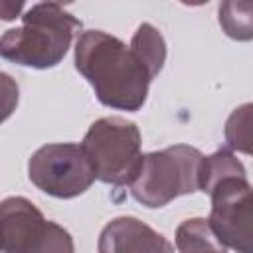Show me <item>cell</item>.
I'll use <instances>...</instances> for the list:
<instances>
[{"mask_svg": "<svg viewBox=\"0 0 253 253\" xmlns=\"http://www.w3.org/2000/svg\"><path fill=\"white\" fill-rule=\"evenodd\" d=\"M97 249L101 253H130V251H172V243H168L160 233L142 223L136 217H117L105 225L99 235Z\"/></svg>", "mask_w": 253, "mask_h": 253, "instance_id": "obj_8", "label": "cell"}, {"mask_svg": "<svg viewBox=\"0 0 253 253\" xmlns=\"http://www.w3.org/2000/svg\"><path fill=\"white\" fill-rule=\"evenodd\" d=\"M245 174L247 172H245L243 164L233 156V152L227 148H219L217 152L204 156L202 172H200V190L210 194L213 190V186L217 182H221L223 178L245 176Z\"/></svg>", "mask_w": 253, "mask_h": 253, "instance_id": "obj_12", "label": "cell"}, {"mask_svg": "<svg viewBox=\"0 0 253 253\" xmlns=\"http://www.w3.org/2000/svg\"><path fill=\"white\" fill-rule=\"evenodd\" d=\"M204 154L188 144H174L142 156L130 184L132 198L146 208H162L174 198L200 190Z\"/></svg>", "mask_w": 253, "mask_h": 253, "instance_id": "obj_3", "label": "cell"}, {"mask_svg": "<svg viewBox=\"0 0 253 253\" xmlns=\"http://www.w3.org/2000/svg\"><path fill=\"white\" fill-rule=\"evenodd\" d=\"M97 180L111 186H130L142 164L140 130L123 117H103L95 121L83 138Z\"/></svg>", "mask_w": 253, "mask_h": 253, "instance_id": "obj_4", "label": "cell"}, {"mask_svg": "<svg viewBox=\"0 0 253 253\" xmlns=\"http://www.w3.org/2000/svg\"><path fill=\"white\" fill-rule=\"evenodd\" d=\"M210 223L227 249L253 253V186L245 176H229L210 192Z\"/></svg>", "mask_w": 253, "mask_h": 253, "instance_id": "obj_7", "label": "cell"}, {"mask_svg": "<svg viewBox=\"0 0 253 253\" xmlns=\"http://www.w3.org/2000/svg\"><path fill=\"white\" fill-rule=\"evenodd\" d=\"M43 2H51V4H57V6H65V4H71L73 0H43Z\"/></svg>", "mask_w": 253, "mask_h": 253, "instance_id": "obj_16", "label": "cell"}, {"mask_svg": "<svg viewBox=\"0 0 253 253\" xmlns=\"http://www.w3.org/2000/svg\"><path fill=\"white\" fill-rule=\"evenodd\" d=\"M180 2L186 4V6H202V4H206L210 0H180Z\"/></svg>", "mask_w": 253, "mask_h": 253, "instance_id": "obj_15", "label": "cell"}, {"mask_svg": "<svg viewBox=\"0 0 253 253\" xmlns=\"http://www.w3.org/2000/svg\"><path fill=\"white\" fill-rule=\"evenodd\" d=\"M24 2L26 0H2L0 2V16H2V20L10 22V20L18 18L22 8H24Z\"/></svg>", "mask_w": 253, "mask_h": 253, "instance_id": "obj_14", "label": "cell"}, {"mask_svg": "<svg viewBox=\"0 0 253 253\" xmlns=\"http://www.w3.org/2000/svg\"><path fill=\"white\" fill-rule=\"evenodd\" d=\"M223 134L231 150L253 156V103H243L231 111Z\"/></svg>", "mask_w": 253, "mask_h": 253, "instance_id": "obj_13", "label": "cell"}, {"mask_svg": "<svg viewBox=\"0 0 253 253\" xmlns=\"http://www.w3.org/2000/svg\"><path fill=\"white\" fill-rule=\"evenodd\" d=\"M30 182L47 196L69 200L81 196L97 180L95 166L75 142H53L40 146L28 162Z\"/></svg>", "mask_w": 253, "mask_h": 253, "instance_id": "obj_5", "label": "cell"}, {"mask_svg": "<svg viewBox=\"0 0 253 253\" xmlns=\"http://www.w3.org/2000/svg\"><path fill=\"white\" fill-rule=\"evenodd\" d=\"M75 67L105 107L138 111L144 105L152 75L119 38L101 30L83 32L75 43Z\"/></svg>", "mask_w": 253, "mask_h": 253, "instance_id": "obj_1", "label": "cell"}, {"mask_svg": "<svg viewBox=\"0 0 253 253\" xmlns=\"http://www.w3.org/2000/svg\"><path fill=\"white\" fill-rule=\"evenodd\" d=\"M176 249L182 253H188V251H225L227 247L215 235L210 219L194 217L178 225Z\"/></svg>", "mask_w": 253, "mask_h": 253, "instance_id": "obj_10", "label": "cell"}, {"mask_svg": "<svg viewBox=\"0 0 253 253\" xmlns=\"http://www.w3.org/2000/svg\"><path fill=\"white\" fill-rule=\"evenodd\" d=\"M217 14L227 38L237 42L253 40V0H221Z\"/></svg>", "mask_w": 253, "mask_h": 253, "instance_id": "obj_11", "label": "cell"}, {"mask_svg": "<svg viewBox=\"0 0 253 253\" xmlns=\"http://www.w3.org/2000/svg\"><path fill=\"white\" fill-rule=\"evenodd\" d=\"M81 22L61 6L42 2L22 16V26L6 30L0 40L4 59L36 69L55 67L67 53Z\"/></svg>", "mask_w": 253, "mask_h": 253, "instance_id": "obj_2", "label": "cell"}, {"mask_svg": "<svg viewBox=\"0 0 253 253\" xmlns=\"http://www.w3.org/2000/svg\"><path fill=\"white\" fill-rule=\"evenodd\" d=\"M130 49L136 53V57L144 63L152 79L160 73L166 61V42L162 34L152 24H140L130 40Z\"/></svg>", "mask_w": 253, "mask_h": 253, "instance_id": "obj_9", "label": "cell"}, {"mask_svg": "<svg viewBox=\"0 0 253 253\" xmlns=\"http://www.w3.org/2000/svg\"><path fill=\"white\" fill-rule=\"evenodd\" d=\"M0 249L4 253H71V235L26 198H6L0 206Z\"/></svg>", "mask_w": 253, "mask_h": 253, "instance_id": "obj_6", "label": "cell"}]
</instances>
